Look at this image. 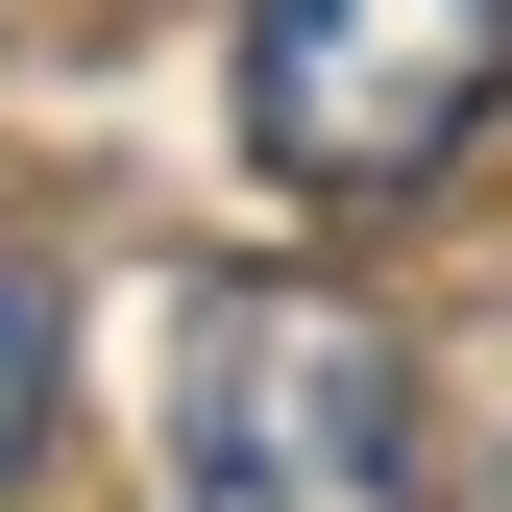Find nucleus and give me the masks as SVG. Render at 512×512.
I'll return each mask as SVG.
<instances>
[{
    "label": "nucleus",
    "mask_w": 512,
    "mask_h": 512,
    "mask_svg": "<svg viewBox=\"0 0 512 512\" xmlns=\"http://www.w3.org/2000/svg\"><path fill=\"white\" fill-rule=\"evenodd\" d=\"M171 512H439L415 342L317 269H220L171 317Z\"/></svg>",
    "instance_id": "1"
},
{
    "label": "nucleus",
    "mask_w": 512,
    "mask_h": 512,
    "mask_svg": "<svg viewBox=\"0 0 512 512\" xmlns=\"http://www.w3.org/2000/svg\"><path fill=\"white\" fill-rule=\"evenodd\" d=\"M512 98V0H244V147L293 196H415Z\"/></svg>",
    "instance_id": "2"
},
{
    "label": "nucleus",
    "mask_w": 512,
    "mask_h": 512,
    "mask_svg": "<svg viewBox=\"0 0 512 512\" xmlns=\"http://www.w3.org/2000/svg\"><path fill=\"white\" fill-rule=\"evenodd\" d=\"M49 415H74V317H49V269L0 244V512L49 488Z\"/></svg>",
    "instance_id": "3"
}]
</instances>
